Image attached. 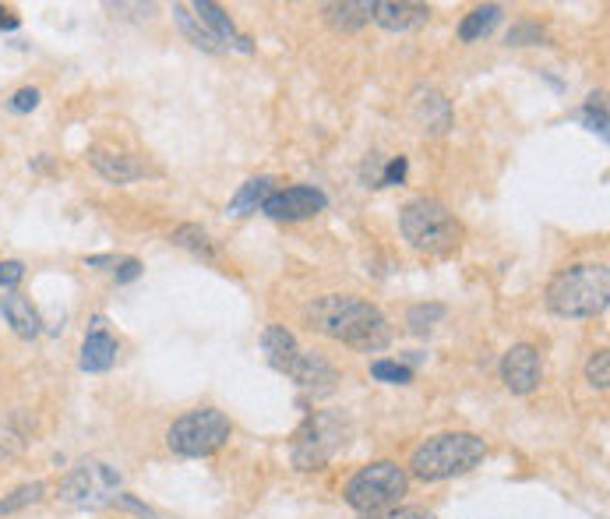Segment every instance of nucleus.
<instances>
[{
	"mask_svg": "<svg viewBox=\"0 0 610 519\" xmlns=\"http://www.w3.org/2000/svg\"><path fill=\"white\" fill-rule=\"evenodd\" d=\"M46 495V484L43 481H32V484H22V488H15L8 498H0V516H11V512H22L29 509V505H39Z\"/></svg>",
	"mask_w": 610,
	"mask_h": 519,
	"instance_id": "obj_25",
	"label": "nucleus"
},
{
	"mask_svg": "<svg viewBox=\"0 0 610 519\" xmlns=\"http://www.w3.org/2000/svg\"><path fill=\"white\" fill-rule=\"evenodd\" d=\"M32 431H36V421H32L29 414H22V410L4 417V421H0V459L18 456V452L32 442Z\"/></svg>",
	"mask_w": 610,
	"mask_h": 519,
	"instance_id": "obj_20",
	"label": "nucleus"
},
{
	"mask_svg": "<svg viewBox=\"0 0 610 519\" xmlns=\"http://www.w3.org/2000/svg\"><path fill=\"white\" fill-rule=\"evenodd\" d=\"M610 304L607 265H572L547 286V308L561 318H596Z\"/></svg>",
	"mask_w": 610,
	"mask_h": 519,
	"instance_id": "obj_3",
	"label": "nucleus"
},
{
	"mask_svg": "<svg viewBox=\"0 0 610 519\" xmlns=\"http://www.w3.org/2000/svg\"><path fill=\"white\" fill-rule=\"evenodd\" d=\"M544 39H547V32L540 29L536 22H519V25H512V29H508L505 43L508 46H536V43H544Z\"/></svg>",
	"mask_w": 610,
	"mask_h": 519,
	"instance_id": "obj_29",
	"label": "nucleus"
},
{
	"mask_svg": "<svg viewBox=\"0 0 610 519\" xmlns=\"http://www.w3.org/2000/svg\"><path fill=\"white\" fill-rule=\"evenodd\" d=\"M286 375L304 392H311V396H328V392H335V382H339V371L321 354H314V350H300V357L293 361V368Z\"/></svg>",
	"mask_w": 610,
	"mask_h": 519,
	"instance_id": "obj_12",
	"label": "nucleus"
},
{
	"mask_svg": "<svg viewBox=\"0 0 610 519\" xmlns=\"http://www.w3.org/2000/svg\"><path fill=\"white\" fill-rule=\"evenodd\" d=\"M321 15L335 32H360L367 22H374V0H339V4H321Z\"/></svg>",
	"mask_w": 610,
	"mask_h": 519,
	"instance_id": "obj_16",
	"label": "nucleus"
},
{
	"mask_svg": "<svg viewBox=\"0 0 610 519\" xmlns=\"http://www.w3.org/2000/svg\"><path fill=\"white\" fill-rule=\"evenodd\" d=\"M328 205V195L318 188H307V184H297V188H283L272 191L261 205L268 219H279V223H300V219L318 216L321 209Z\"/></svg>",
	"mask_w": 610,
	"mask_h": 519,
	"instance_id": "obj_9",
	"label": "nucleus"
},
{
	"mask_svg": "<svg viewBox=\"0 0 610 519\" xmlns=\"http://www.w3.org/2000/svg\"><path fill=\"white\" fill-rule=\"evenodd\" d=\"M410 103H413V117H417L424 135H431V138L448 135V128H452V103H448L438 89L420 85V89H413Z\"/></svg>",
	"mask_w": 610,
	"mask_h": 519,
	"instance_id": "obj_11",
	"label": "nucleus"
},
{
	"mask_svg": "<svg viewBox=\"0 0 610 519\" xmlns=\"http://www.w3.org/2000/svg\"><path fill=\"white\" fill-rule=\"evenodd\" d=\"M364 519H434L427 509H392V512H381V516H364Z\"/></svg>",
	"mask_w": 610,
	"mask_h": 519,
	"instance_id": "obj_35",
	"label": "nucleus"
},
{
	"mask_svg": "<svg viewBox=\"0 0 610 519\" xmlns=\"http://www.w3.org/2000/svg\"><path fill=\"white\" fill-rule=\"evenodd\" d=\"M142 276V262L138 258H120L117 262V283H134Z\"/></svg>",
	"mask_w": 610,
	"mask_h": 519,
	"instance_id": "obj_34",
	"label": "nucleus"
},
{
	"mask_svg": "<svg viewBox=\"0 0 610 519\" xmlns=\"http://www.w3.org/2000/svg\"><path fill=\"white\" fill-rule=\"evenodd\" d=\"M371 375L385 385H410L413 382V368H406L402 361H374Z\"/></svg>",
	"mask_w": 610,
	"mask_h": 519,
	"instance_id": "obj_27",
	"label": "nucleus"
},
{
	"mask_svg": "<svg viewBox=\"0 0 610 519\" xmlns=\"http://www.w3.org/2000/svg\"><path fill=\"white\" fill-rule=\"evenodd\" d=\"M374 22L385 32H413L431 22V8L413 0H374Z\"/></svg>",
	"mask_w": 610,
	"mask_h": 519,
	"instance_id": "obj_14",
	"label": "nucleus"
},
{
	"mask_svg": "<svg viewBox=\"0 0 610 519\" xmlns=\"http://www.w3.org/2000/svg\"><path fill=\"white\" fill-rule=\"evenodd\" d=\"M191 11H194V18H198L205 29H209V36L219 43V50H240V53H251L254 50L251 39L240 36V32L233 29L230 15H226L219 4H212V0H194Z\"/></svg>",
	"mask_w": 610,
	"mask_h": 519,
	"instance_id": "obj_13",
	"label": "nucleus"
},
{
	"mask_svg": "<svg viewBox=\"0 0 610 519\" xmlns=\"http://www.w3.org/2000/svg\"><path fill=\"white\" fill-rule=\"evenodd\" d=\"M18 25H22V22H18L15 11H11V8H0V29H11V32H15Z\"/></svg>",
	"mask_w": 610,
	"mask_h": 519,
	"instance_id": "obj_37",
	"label": "nucleus"
},
{
	"mask_svg": "<svg viewBox=\"0 0 610 519\" xmlns=\"http://www.w3.org/2000/svg\"><path fill=\"white\" fill-rule=\"evenodd\" d=\"M406 488H410L406 470L399 463H392V459H381V463H371V467L357 470L350 477V484H346V502L360 516H381V512L399 509Z\"/></svg>",
	"mask_w": 610,
	"mask_h": 519,
	"instance_id": "obj_5",
	"label": "nucleus"
},
{
	"mask_svg": "<svg viewBox=\"0 0 610 519\" xmlns=\"http://www.w3.org/2000/svg\"><path fill=\"white\" fill-rule=\"evenodd\" d=\"M173 244L177 248H184V251H191L194 258H201V262H209V265H216L219 262V248H216V241H212L205 230H201L198 223H184V226H177L173 230Z\"/></svg>",
	"mask_w": 610,
	"mask_h": 519,
	"instance_id": "obj_23",
	"label": "nucleus"
},
{
	"mask_svg": "<svg viewBox=\"0 0 610 519\" xmlns=\"http://www.w3.org/2000/svg\"><path fill=\"white\" fill-rule=\"evenodd\" d=\"M89 163L96 166L99 177H106L110 184H131L138 177H145V163L131 152H113V149H89Z\"/></svg>",
	"mask_w": 610,
	"mask_h": 519,
	"instance_id": "obj_15",
	"label": "nucleus"
},
{
	"mask_svg": "<svg viewBox=\"0 0 610 519\" xmlns=\"http://www.w3.org/2000/svg\"><path fill=\"white\" fill-rule=\"evenodd\" d=\"M487 456L484 438L469 435V431H448V435H434L413 452L410 470L417 481L438 484L452 481V477L469 474L473 467H480Z\"/></svg>",
	"mask_w": 610,
	"mask_h": 519,
	"instance_id": "obj_2",
	"label": "nucleus"
},
{
	"mask_svg": "<svg viewBox=\"0 0 610 519\" xmlns=\"http://www.w3.org/2000/svg\"><path fill=\"white\" fill-rule=\"evenodd\" d=\"M25 279V262H18V258H8V262H0V290H8V294H15V286Z\"/></svg>",
	"mask_w": 610,
	"mask_h": 519,
	"instance_id": "obj_32",
	"label": "nucleus"
},
{
	"mask_svg": "<svg viewBox=\"0 0 610 519\" xmlns=\"http://www.w3.org/2000/svg\"><path fill=\"white\" fill-rule=\"evenodd\" d=\"M230 417L216 407H201L191 410V414L177 417L166 431V445H170L177 456L187 459H201L219 452L226 442H230Z\"/></svg>",
	"mask_w": 610,
	"mask_h": 519,
	"instance_id": "obj_6",
	"label": "nucleus"
},
{
	"mask_svg": "<svg viewBox=\"0 0 610 519\" xmlns=\"http://www.w3.org/2000/svg\"><path fill=\"white\" fill-rule=\"evenodd\" d=\"M120 343L110 336V332H89L82 343V357H78V368L89 371V375H99V371H110L117 364Z\"/></svg>",
	"mask_w": 610,
	"mask_h": 519,
	"instance_id": "obj_19",
	"label": "nucleus"
},
{
	"mask_svg": "<svg viewBox=\"0 0 610 519\" xmlns=\"http://www.w3.org/2000/svg\"><path fill=\"white\" fill-rule=\"evenodd\" d=\"M586 382L593 385V389L607 392V385H610V354L607 350H596V354L586 361Z\"/></svg>",
	"mask_w": 610,
	"mask_h": 519,
	"instance_id": "obj_28",
	"label": "nucleus"
},
{
	"mask_svg": "<svg viewBox=\"0 0 610 519\" xmlns=\"http://www.w3.org/2000/svg\"><path fill=\"white\" fill-rule=\"evenodd\" d=\"M501 15H505V8H501V4H484V8H473L459 22V43H480L484 36H491V32L498 29Z\"/></svg>",
	"mask_w": 610,
	"mask_h": 519,
	"instance_id": "obj_22",
	"label": "nucleus"
},
{
	"mask_svg": "<svg viewBox=\"0 0 610 519\" xmlns=\"http://www.w3.org/2000/svg\"><path fill=\"white\" fill-rule=\"evenodd\" d=\"M501 382L515 396H529V392L540 389L544 382V361H540V350L529 343H515L505 357H501Z\"/></svg>",
	"mask_w": 610,
	"mask_h": 519,
	"instance_id": "obj_10",
	"label": "nucleus"
},
{
	"mask_svg": "<svg viewBox=\"0 0 610 519\" xmlns=\"http://www.w3.org/2000/svg\"><path fill=\"white\" fill-rule=\"evenodd\" d=\"M0 315H4V322L15 329V336H22V339H36L39 332H43V318H39V311L32 308L29 297H22V294L0 297Z\"/></svg>",
	"mask_w": 610,
	"mask_h": 519,
	"instance_id": "obj_18",
	"label": "nucleus"
},
{
	"mask_svg": "<svg viewBox=\"0 0 610 519\" xmlns=\"http://www.w3.org/2000/svg\"><path fill=\"white\" fill-rule=\"evenodd\" d=\"M445 315H448L445 304H413V308L406 311V325H410L413 332H427L434 322H441Z\"/></svg>",
	"mask_w": 610,
	"mask_h": 519,
	"instance_id": "obj_26",
	"label": "nucleus"
},
{
	"mask_svg": "<svg viewBox=\"0 0 610 519\" xmlns=\"http://www.w3.org/2000/svg\"><path fill=\"white\" fill-rule=\"evenodd\" d=\"M173 22H177V29L184 32L187 39H191L198 50H205V53H223L219 50V43L216 39L209 36V29L194 18V11H191V4H173Z\"/></svg>",
	"mask_w": 610,
	"mask_h": 519,
	"instance_id": "obj_24",
	"label": "nucleus"
},
{
	"mask_svg": "<svg viewBox=\"0 0 610 519\" xmlns=\"http://www.w3.org/2000/svg\"><path fill=\"white\" fill-rule=\"evenodd\" d=\"M261 350H265L268 364H272L276 371H283V375L293 368V361L300 357L297 336H293L286 325H268V329L261 332Z\"/></svg>",
	"mask_w": 610,
	"mask_h": 519,
	"instance_id": "obj_17",
	"label": "nucleus"
},
{
	"mask_svg": "<svg viewBox=\"0 0 610 519\" xmlns=\"http://www.w3.org/2000/svg\"><path fill=\"white\" fill-rule=\"evenodd\" d=\"M406 173H410V159L406 156H395L381 166V177H378V188H395V184L406 181Z\"/></svg>",
	"mask_w": 610,
	"mask_h": 519,
	"instance_id": "obj_30",
	"label": "nucleus"
},
{
	"mask_svg": "<svg viewBox=\"0 0 610 519\" xmlns=\"http://www.w3.org/2000/svg\"><path fill=\"white\" fill-rule=\"evenodd\" d=\"M113 505H120V509H131V512H138V516H142V519H156V512H152L149 505L134 502L131 495H117V498H113Z\"/></svg>",
	"mask_w": 610,
	"mask_h": 519,
	"instance_id": "obj_36",
	"label": "nucleus"
},
{
	"mask_svg": "<svg viewBox=\"0 0 610 519\" xmlns=\"http://www.w3.org/2000/svg\"><path fill=\"white\" fill-rule=\"evenodd\" d=\"M120 484H124V477L117 467H110L103 459H82L60 481V498L75 509H106L120 495Z\"/></svg>",
	"mask_w": 610,
	"mask_h": 519,
	"instance_id": "obj_8",
	"label": "nucleus"
},
{
	"mask_svg": "<svg viewBox=\"0 0 610 519\" xmlns=\"http://www.w3.org/2000/svg\"><path fill=\"white\" fill-rule=\"evenodd\" d=\"M582 117H586V124L593 131H600V135H607V106H603V96H589L586 110H582Z\"/></svg>",
	"mask_w": 610,
	"mask_h": 519,
	"instance_id": "obj_31",
	"label": "nucleus"
},
{
	"mask_svg": "<svg viewBox=\"0 0 610 519\" xmlns=\"http://www.w3.org/2000/svg\"><path fill=\"white\" fill-rule=\"evenodd\" d=\"M304 318L314 332H321V336L335 339V343L343 346H353L360 354H378L392 339V325H388L385 311L350 294L318 297L314 304H307Z\"/></svg>",
	"mask_w": 610,
	"mask_h": 519,
	"instance_id": "obj_1",
	"label": "nucleus"
},
{
	"mask_svg": "<svg viewBox=\"0 0 610 519\" xmlns=\"http://www.w3.org/2000/svg\"><path fill=\"white\" fill-rule=\"evenodd\" d=\"M39 89H32V85H25V89H18L15 96L8 99V110L11 113H18V117H22V113H32L39 106Z\"/></svg>",
	"mask_w": 610,
	"mask_h": 519,
	"instance_id": "obj_33",
	"label": "nucleus"
},
{
	"mask_svg": "<svg viewBox=\"0 0 610 519\" xmlns=\"http://www.w3.org/2000/svg\"><path fill=\"white\" fill-rule=\"evenodd\" d=\"M85 265H89V269H99V265H117V258H113V255H92V258H85Z\"/></svg>",
	"mask_w": 610,
	"mask_h": 519,
	"instance_id": "obj_38",
	"label": "nucleus"
},
{
	"mask_svg": "<svg viewBox=\"0 0 610 519\" xmlns=\"http://www.w3.org/2000/svg\"><path fill=\"white\" fill-rule=\"evenodd\" d=\"M399 230L410 241L413 251L431 258H448L459 251L462 244V223L452 216L445 202L438 198H413L406 209L399 212Z\"/></svg>",
	"mask_w": 610,
	"mask_h": 519,
	"instance_id": "obj_4",
	"label": "nucleus"
},
{
	"mask_svg": "<svg viewBox=\"0 0 610 519\" xmlns=\"http://www.w3.org/2000/svg\"><path fill=\"white\" fill-rule=\"evenodd\" d=\"M350 438V421L343 414H311L293 438V467L321 470Z\"/></svg>",
	"mask_w": 610,
	"mask_h": 519,
	"instance_id": "obj_7",
	"label": "nucleus"
},
{
	"mask_svg": "<svg viewBox=\"0 0 610 519\" xmlns=\"http://www.w3.org/2000/svg\"><path fill=\"white\" fill-rule=\"evenodd\" d=\"M272 191H276V177H251V181L233 195V202L226 205V216H233V219L251 216V212H258L261 205H265V198L272 195Z\"/></svg>",
	"mask_w": 610,
	"mask_h": 519,
	"instance_id": "obj_21",
	"label": "nucleus"
}]
</instances>
